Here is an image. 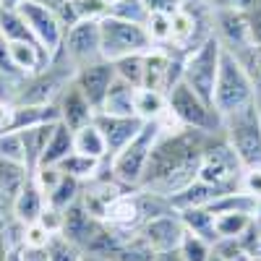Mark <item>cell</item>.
I'll use <instances>...</instances> for the list:
<instances>
[{
  "instance_id": "cell-1",
  "label": "cell",
  "mask_w": 261,
  "mask_h": 261,
  "mask_svg": "<svg viewBox=\"0 0 261 261\" xmlns=\"http://www.w3.org/2000/svg\"><path fill=\"white\" fill-rule=\"evenodd\" d=\"M214 134L196 128H180L175 134H162L151 149L141 188L172 199L186 186L199 178L204 149Z\"/></svg>"
},
{
  "instance_id": "cell-2",
  "label": "cell",
  "mask_w": 261,
  "mask_h": 261,
  "mask_svg": "<svg viewBox=\"0 0 261 261\" xmlns=\"http://www.w3.org/2000/svg\"><path fill=\"white\" fill-rule=\"evenodd\" d=\"M253 102H256V86L246 71V65L235 55L222 50L220 71H217V81H214V94H212L214 110L220 113V118H227Z\"/></svg>"
},
{
  "instance_id": "cell-3",
  "label": "cell",
  "mask_w": 261,
  "mask_h": 261,
  "mask_svg": "<svg viewBox=\"0 0 261 261\" xmlns=\"http://www.w3.org/2000/svg\"><path fill=\"white\" fill-rule=\"evenodd\" d=\"M160 136H162L160 120H149L139 130V136L130 141L123 151H118L113 160L105 162L107 170H110V175L123 188H128V191L141 188L144 172H146V165H149V157H151V149H154V144L160 141Z\"/></svg>"
},
{
  "instance_id": "cell-4",
  "label": "cell",
  "mask_w": 261,
  "mask_h": 261,
  "mask_svg": "<svg viewBox=\"0 0 261 261\" xmlns=\"http://www.w3.org/2000/svg\"><path fill=\"white\" fill-rule=\"evenodd\" d=\"M222 136L246 167H261V115L256 102L222 118Z\"/></svg>"
},
{
  "instance_id": "cell-5",
  "label": "cell",
  "mask_w": 261,
  "mask_h": 261,
  "mask_svg": "<svg viewBox=\"0 0 261 261\" xmlns=\"http://www.w3.org/2000/svg\"><path fill=\"white\" fill-rule=\"evenodd\" d=\"M99 39H102V58L113 63L128 55H144L154 50L144 24H134V21H123L115 16H105L99 21Z\"/></svg>"
},
{
  "instance_id": "cell-6",
  "label": "cell",
  "mask_w": 261,
  "mask_h": 261,
  "mask_svg": "<svg viewBox=\"0 0 261 261\" xmlns=\"http://www.w3.org/2000/svg\"><path fill=\"white\" fill-rule=\"evenodd\" d=\"M167 110L183 128L206 130V134H220L222 130V118L214 110V105L199 97L183 81H178L167 92Z\"/></svg>"
},
{
  "instance_id": "cell-7",
  "label": "cell",
  "mask_w": 261,
  "mask_h": 261,
  "mask_svg": "<svg viewBox=\"0 0 261 261\" xmlns=\"http://www.w3.org/2000/svg\"><path fill=\"white\" fill-rule=\"evenodd\" d=\"M220 60H222V45L212 34L196 50H191V53L183 55L180 81L186 86H191V89L199 94V97H204L206 102H212L217 71H220Z\"/></svg>"
},
{
  "instance_id": "cell-8",
  "label": "cell",
  "mask_w": 261,
  "mask_h": 261,
  "mask_svg": "<svg viewBox=\"0 0 261 261\" xmlns=\"http://www.w3.org/2000/svg\"><path fill=\"white\" fill-rule=\"evenodd\" d=\"M241 175H243V165L232 151V146L225 141L222 130L214 134L204 149L201 167H199V180L225 188V191H238L241 188Z\"/></svg>"
},
{
  "instance_id": "cell-9",
  "label": "cell",
  "mask_w": 261,
  "mask_h": 261,
  "mask_svg": "<svg viewBox=\"0 0 261 261\" xmlns=\"http://www.w3.org/2000/svg\"><path fill=\"white\" fill-rule=\"evenodd\" d=\"M65 63H71L73 68L99 60L102 58V39H99V21H76L73 27L65 29L60 55Z\"/></svg>"
},
{
  "instance_id": "cell-10",
  "label": "cell",
  "mask_w": 261,
  "mask_h": 261,
  "mask_svg": "<svg viewBox=\"0 0 261 261\" xmlns=\"http://www.w3.org/2000/svg\"><path fill=\"white\" fill-rule=\"evenodd\" d=\"M18 13L24 16L32 37L37 39V45L45 50V55H47L50 63H53V60L60 55V47H63V37H65L63 21H60L50 8H42V6L32 3V0H27V3L18 8Z\"/></svg>"
},
{
  "instance_id": "cell-11",
  "label": "cell",
  "mask_w": 261,
  "mask_h": 261,
  "mask_svg": "<svg viewBox=\"0 0 261 261\" xmlns=\"http://www.w3.org/2000/svg\"><path fill=\"white\" fill-rule=\"evenodd\" d=\"M180 68H183V55L172 53L167 47L149 50L144 55V86L141 89H157L167 94L180 81Z\"/></svg>"
},
{
  "instance_id": "cell-12",
  "label": "cell",
  "mask_w": 261,
  "mask_h": 261,
  "mask_svg": "<svg viewBox=\"0 0 261 261\" xmlns=\"http://www.w3.org/2000/svg\"><path fill=\"white\" fill-rule=\"evenodd\" d=\"M113 81H115V65H113V60H105V58L92 60V63H86V65L73 71V84L81 89V94L92 102V107L97 113H99L107 92H110Z\"/></svg>"
},
{
  "instance_id": "cell-13",
  "label": "cell",
  "mask_w": 261,
  "mask_h": 261,
  "mask_svg": "<svg viewBox=\"0 0 261 261\" xmlns=\"http://www.w3.org/2000/svg\"><path fill=\"white\" fill-rule=\"evenodd\" d=\"M139 235L151 246L154 253H167V251H178L183 235H186V225L178 212H167V214L151 217V220L141 222Z\"/></svg>"
},
{
  "instance_id": "cell-14",
  "label": "cell",
  "mask_w": 261,
  "mask_h": 261,
  "mask_svg": "<svg viewBox=\"0 0 261 261\" xmlns=\"http://www.w3.org/2000/svg\"><path fill=\"white\" fill-rule=\"evenodd\" d=\"M94 125L102 130L105 144H107V160H113L118 151H123L130 141L139 136V130L144 128V120L136 115H107L97 113Z\"/></svg>"
},
{
  "instance_id": "cell-15",
  "label": "cell",
  "mask_w": 261,
  "mask_h": 261,
  "mask_svg": "<svg viewBox=\"0 0 261 261\" xmlns=\"http://www.w3.org/2000/svg\"><path fill=\"white\" fill-rule=\"evenodd\" d=\"M55 107H58V120L63 125H68L71 130H79L84 125H89L94 120V115H97L92 102L81 94V89H79L73 81L63 89V94L58 97Z\"/></svg>"
},
{
  "instance_id": "cell-16",
  "label": "cell",
  "mask_w": 261,
  "mask_h": 261,
  "mask_svg": "<svg viewBox=\"0 0 261 261\" xmlns=\"http://www.w3.org/2000/svg\"><path fill=\"white\" fill-rule=\"evenodd\" d=\"M102 222L107 227L118 230V232H136L141 227V222H144L136 191H125V193L118 196V199H113L110 204H107V209L102 214Z\"/></svg>"
},
{
  "instance_id": "cell-17",
  "label": "cell",
  "mask_w": 261,
  "mask_h": 261,
  "mask_svg": "<svg viewBox=\"0 0 261 261\" xmlns=\"http://www.w3.org/2000/svg\"><path fill=\"white\" fill-rule=\"evenodd\" d=\"M102 220H97L94 214H89L86 212V206L81 204V201H76L73 206H68L63 212V235L65 238H71V241L84 251L86 246L92 243V238L102 230Z\"/></svg>"
},
{
  "instance_id": "cell-18",
  "label": "cell",
  "mask_w": 261,
  "mask_h": 261,
  "mask_svg": "<svg viewBox=\"0 0 261 261\" xmlns=\"http://www.w3.org/2000/svg\"><path fill=\"white\" fill-rule=\"evenodd\" d=\"M29 175H32V170L24 162L0 157V217L11 214L16 196L27 186Z\"/></svg>"
},
{
  "instance_id": "cell-19",
  "label": "cell",
  "mask_w": 261,
  "mask_h": 261,
  "mask_svg": "<svg viewBox=\"0 0 261 261\" xmlns=\"http://www.w3.org/2000/svg\"><path fill=\"white\" fill-rule=\"evenodd\" d=\"M55 123H42V125L16 130L18 139H21V149H24V165L29 170H34L42 162V154H45V149H47V141H50V134H53Z\"/></svg>"
},
{
  "instance_id": "cell-20",
  "label": "cell",
  "mask_w": 261,
  "mask_h": 261,
  "mask_svg": "<svg viewBox=\"0 0 261 261\" xmlns=\"http://www.w3.org/2000/svg\"><path fill=\"white\" fill-rule=\"evenodd\" d=\"M45 206H47L45 193L37 188V183H34L32 175H29L27 186L21 188V193L16 196L11 214L16 217V220H21L24 225H29V222H37V220H39V214H42V209H45Z\"/></svg>"
},
{
  "instance_id": "cell-21",
  "label": "cell",
  "mask_w": 261,
  "mask_h": 261,
  "mask_svg": "<svg viewBox=\"0 0 261 261\" xmlns=\"http://www.w3.org/2000/svg\"><path fill=\"white\" fill-rule=\"evenodd\" d=\"M136 86H130L125 81H120L115 76L113 86H110V92H107L102 107H99V113H107V115H136L134 113V105H136Z\"/></svg>"
},
{
  "instance_id": "cell-22",
  "label": "cell",
  "mask_w": 261,
  "mask_h": 261,
  "mask_svg": "<svg viewBox=\"0 0 261 261\" xmlns=\"http://www.w3.org/2000/svg\"><path fill=\"white\" fill-rule=\"evenodd\" d=\"M256 217L246 214V212H217L214 214V235L217 243L220 241H238L243 238L246 230L253 225Z\"/></svg>"
},
{
  "instance_id": "cell-23",
  "label": "cell",
  "mask_w": 261,
  "mask_h": 261,
  "mask_svg": "<svg viewBox=\"0 0 261 261\" xmlns=\"http://www.w3.org/2000/svg\"><path fill=\"white\" fill-rule=\"evenodd\" d=\"M73 151L86 154L92 160H99V162H107V144H105L102 130L94 125V120L89 125L73 130Z\"/></svg>"
},
{
  "instance_id": "cell-24",
  "label": "cell",
  "mask_w": 261,
  "mask_h": 261,
  "mask_svg": "<svg viewBox=\"0 0 261 261\" xmlns=\"http://www.w3.org/2000/svg\"><path fill=\"white\" fill-rule=\"evenodd\" d=\"M71 151H73V130L58 120L55 128H53V134H50L47 149H45V154H42L39 165H60Z\"/></svg>"
},
{
  "instance_id": "cell-25",
  "label": "cell",
  "mask_w": 261,
  "mask_h": 261,
  "mask_svg": "<svg viewBox=\"0 0 261 261\" xmlns=\"http://www.w3.org/2000/svg\"><path fill=\"white\" fill-rule=\"evenodd\" d=\"M58 167H60L63 175L76 178L79 183H89V180H94L99 175V170L105 167V162L92 160V157H86V154H79V151H71V154L65 157Z\"/></svg>"
},
{
  "instance_id": "cell-26",
  "label": "cell",
  "mask_w": 261,
  "mask_h": 261,
  "mask_svg": "<svg viewBox=\"0 0 261 261\" xmlns=\"http://www.w3.org/2000/svg\"><path fill=\"white\" fill-rule=\"evenodd\" d=\"M136 118H141L144 123L149 120H160L167 113V94L157 92V89H139L136 92V105H134Z\"/></svg>"
},
{
  "instance_id": "cell-27",
  "label": "cell",
  "mask_w": 261,
  "mask_h": 261,
  "mask_svg": "<svg viewBox=\"0 0 261 261\" xmlns=\"http://www.w3.org/2000/svg\"><path fill=\"white\" fill-rule=\"evenodd\" d=\"M81 191H84V183H79L76 178L63 175L58 180V186L47 193V206H53L58 212H65L68 206H73L81 199Z\"/></svg>"
},
{
  "instance_id": "cell-28",
  "label": "cell",
  "mask_w": 261,
  "mask_h": 261,
  "mask_svg": "<svg viewBox=\"0 0 261 261\" xmlns=\"http://www.w3.org/2000/svg\"><path fill=\"white\" fill-rule=\"evenodd\" d=\"M157 253L151 251V246L144 241V238L139 235V230L136 232H130V235H125L123 238V243L118 246V251L110 256L113 261H151Z\"/></svg>"
},
{
  "instance_id": "cell-29",
  "label": "cell",
  "mask_w": 261,
  "mask_h": 261,
  "mask_svg": "<svg viewBox=\"0 0 261 261\" xmlns=\"http://www.w3.org/2000/svg\"><path fill=\"white\" fill-rule=\"evenodd\" d=\"M180 214V220L186 225L188 232H196V235H201L206 238L209 243H217V235H214V214L209 209H183L178 212Z\"/></svg>"
},
{
  "instance_id": "cell-30",
  "label": "cell",
  "mask_w": 261,
  "mask_h": 261,
  "mask_svg": "<svg viewBox=\"0 0 261 261\" xmlns=\"http://www.w3.org/2000/svg\"><path fill=\"white\" fill-rule=\"evenodd\" d=\"M45 256H47V261H86V253L71 241V238H65L63 232L53 235L47 241Z\"/></svg>"
},
{
  "instance_id": "cell-31",
  "label": "cell",
  "mask_w": 261,
  "mask_h": 261,
  "mask_svg": "<svg viewBox=\"0 0 261 261\" xmlns=\"http://www.w3.org/2000/svg\"><path fill=\"white\" fill-rule=\"evenodd\" d=\"M146 55V53H144ZM144 55H128V58H120L115 60V76L130 86L141 89L144 86Z\"/></svg>"
},
{
  "instance_id": "cell-32",
  "label": "cell",
  "mask_w": 261,
  "mask_h": 261,
  "mask_svg": "<svg viewBox=\"0 0 261 261\" xmlns=\"http://www.w3.org/2000/svg\"><path fill=\"white\" fill-rule=\"evenodd\" d=\"M212 248H214V243H209L206 238L186 230L183 241H180V246H178V253H180L183 261H206L209 253H212Z\"/></svg>"
},
{
  "instance_id": "cell-33",
  "label": "cell",
  "mask_w": 261,
  "mask_h": 261,
  "mask_svg": "<svg viewBox=\"0 0 261 261\" xmlns=\"http://www.w3.org/2000/svg\"><path fill=\"white\" fill-rule=\"evenodd\" d=\"M76 21H102L110 16V0H71Z\"/></svg>"
},
{
  "instance_id": "cell-34",
  "label": "cell",
  "mask_w": 261,
  "mask_h": 261,
  "mask_svg": "<svg viewBox=\"0 0 261 261\" xmlns=\"http://www.w3.org/2000/svg\"><path fill=\"white\" fill-rule=\"evenodd\" d=\"M146 34L154 47H167L170 45V16L167 13H149L146 18Z\"/></svg>"
},
{
  "instance_id": "cell-35",
  "label": "cell",
  "mask_w": 261,
  "mask_h": 261,
  "mask_svg": "<svg viewBox=\"0 0 261 261\" xmlns=\"http://www.w3.org/2000/svg\"><path fill=\"white\" fill-rule=\"evenodd\" d=\"M110 16L123 18V21H134V24H146L149 11L141 0H120V3L110 6Z\"/></svg>"
},
{
  "instance_id": "cell-36",
  "label": "cell",
  "mask_w": 261,
  "mask_h": 261,
  "mask_svg": "<svg viewBox=\"0 0 261 261\" xmlns=\"http://www.w3.org/2000/svg\"><path fill=\"white\" fill-rule=\"evenodd\" d=\"M238 60L246 65V71H248V76L256 86V94H261V45H253L243 58H238Z\"/></svg>"
},
{
  "instance_id": "cell-37",
  "label": "cell",
  "mask_w": 261,
  "mask_h": 261,
  "mask_svg": "<svg viewBox=\"0 0 261 261\" xmlns=\"http://www.w3.org/2000/svg\"><path fill=\"white\" fill-rule=\"evenodd\" d=\"M50 238H53V235L42 227L39 222H29L27 230H24V246H27V248H34V251H45V246H47Z\"/></svg>"
},
{
  "instance_id": "cell-38",
  "label": "cell",
  "mask_w": 261,
  "mask_h": 261,
  "mask_svg": "<svg viewBox=\"0 0 261 261\" xmlns=\"http://www.w3.org/2000/svg\"><path fill=\"white\" fill-rule=\"evenodd\" d=\"M241 191L248 193L251 199L261 201V167H246L241 175Z\"/></svg>"
},
{
  "instance_id": "cell-39",
  "label": "cell",
  "mask_w": 261,
  "mask_h": 261,
  "mask_svg": "<svg viewBox=\"0 0 261 261\" xmlns=\"http://www.w3.org/2000/svg\"><path fill=\"white\" fill-rule=\"evenodd\" d=\"M246 21H248V32H251V42L261 45V0H253L246 11Z\"/></svg>"
},
{
  "instance_id": "cell-40",
  "label": "cell",
  "mask_w": 261,
  "mask_h": 261,
  "mask_svg": "<svg viewBox=\"0 0 261 261\" xmlns=\"http://www.w3.org/2000/svg\"><path fill=\"white\" fill-rule=\"evenodd\" d=\"M37 222L45 227L50 235H58V232L63 230V212H58V209H53V206H45Z\"/></svg>"
},
{
  "instance_id": "cell-41",
  "label": "cell",
  "mask_w": 261,
  "mask_h": 261,
  "mask_svg": "<svg viewBox=\"0 0 261 261\" xmlns=\"http://www.w3.org/2000/svg\"><path fill=\"white\" fill-rule=\"evenodd\" d=\"M13 113H16V102L8 97H0V136L13 130Z\"/></svg>"
},
{
  "instance_id": "cell-42",
  "label": "cell",
  "mask_w": 261,
  "mask_h": 261,
  "mask_svg": "<svg viewBox=\"0 0 261 261\" xmlns=\"http://www.w3.org/2000/svg\"><path fill=\"white\" fill-rule=\"evenodd\" d=\"M141 3L146 6L149 13H167V16L183 8V0H141Z\"/></svg>"
},
{
  "instance_id": "cell-43",
  "label": "cell",
  "mask_w": 261,
  "mask_h": 261,
  "mask_svg": "<svg viewBox=\"0 0 261 261\" xmlns=\"http://www.w3.org/2000/svg\"><path fill=\"white\" fill-rule=\"evenodd\" d=\"M253 0H209V11H238V13H246L248 6Z\"/></svg>"
},
{
  "instance_id": "cell-44",
  "label": "cell",
  "mask_w": 261,
  "mask_h": 261,
  "mask_svg": "<svg viewBox=\"0 0 261 261\" xmlns=\"http://www.w3.org/2000/svg\"><path fill=\"white\" fill-rule=\"evenodd\" d=\"M27 0H0V11H18Z\"/></svg>"
},
{
  "instance_id": "cell-45",
  "label": "cell",
  "mask_w": 261,
  "mask_h": 261,
  "mask_svg": "<svg viewBox=\"0 0 261 261\" xmlns=\"http://www.w3.org/2000/svg\"><path fill=\"white\" fill-rule=\"evenodd\" d=\"M24 261H47V256H45V251H34V248H27V253H24Z\"/></svg>"
},
{
  "instance_id": "cell-46",
  "label": "cell",
  "mask_w": 261,
  "mask_h": 261,
  "mask_svg": "<svg viewBox=\"0 0 261 261\" xmlns=\"http://www.w3.org/2000/svg\"><path fill=\"white\" fill-rule=\"evenodd\" d=\"M151 261H183V258H180L178 251H167V253H157Z\"/></svg>"
},
{
  "instance_id": "cell-47",
  "label": "cell",
  "mask_w": 261,
  "mask_h": 261,
  "mask_svg": "<svg viewBox=\"0 0 261 261\" xmlns=\"http://www.w3.org/2000/svg\"><path fill=\"white\" fill-rule=\"evenodd\" d=\"M206 261H227V258H225L220 251H217V248H212V253H209V258H206Z\"/></svg>"
},
{
  "instance_id": "cell-48",
  "label": "cell",
  "mask_w": 261,
  "mask_h": 261,
  "mask_svg": "<svg viewBox=\"0 0 261 261\" xmlns=\"http://www.w3.org/2000/svg\"><path fill=\"white\" fill-rule=\"evenodd\" d=\"M0 261H6V246H3V238H0Z\"/></svg>"
},
{
  "instance_id": "cell-49",
  "label": "cell",
  "mask_w": 261,
  "mask_h": 261,
  "mask_svg": "<svg viewBox=\"0 0 261 261\" xmlns=\"http://www.w3.org/2000/svg\"><path fill=\"white\" fill-rule=\"evenodd\" d=\"M256 220H258V222H261V201H258V204H256Z\"/></svg>"
},
{
  "instance_id": "cell-50",
  "label": "cell",
  "mask_w": 261,
  "mask_h": 261,
  "mask_svg": "<svg viewBox=\"0 0 261 261\" xmlns=\"http://www.w3.org/2000/svg\"><path fill=\"white\" fill-rule=\"evenodd\" d=\"M256 107H258V115H261V94H256Z\"/></svg>"
},
{
  "instance_id": "cell-51",
  "label": "cell",
  "mask_w": 261,
  "mask_h": 261,
  "mask_svg": "<svg viewBox=\"0 0 261 261\" xmlns=\"http://www.w3.org/2000/svg\"><path fill=\"white\" fill-rule=\"evenodd\" d=\"M193 3H201V0H183V6H193Z\"/></svg>"
},
{
  "instance_id": "cell-52",
  "label": "cell",
  "mask_w": 261,
  "mask_h": 261,
  "mask_svg": "<svg viewBox=\"0 0 261 261\" xmlns=\"http://www.w3.org/2000/svg\"><path fill=\"white\" fill-rule=\"evenodd\" d=\"M86 261H113V258H86Z\"/></svg>"
},
{
  "instance_id": "cell-53",
  "label": "cell",
  "mask_w": 261,
  "mask_h": 261,
  "mask_svg": "<svg viewBox=\"0 0 261 261\" xmlns=\"http://www.w3.org/2000/svg\"><path fill=\"white\" fill-rule=\"evenodd\" d=\"M113 3H120V0H110V6H113Z\"/></svg>"
},
{
  "instance_id": "cell-54",
  "label": "cell",
  "mask_w": 261,
  "mask_h": 261,
  "mask_svg": "<svg viewBox=\"0 0 261 261\" xmlns=\"http://www.w3.org/2000/svg\"><path fill=\"white\" fill-rule=\"evenodd\" d=\"M201 3H209V0H201Z\"/></svg>"
},
{
  "instance_id": "cell-55",
  "label": "cell",
  "mask_w": 261,
  "mask_h": 261,
  "mask_svg": "<svg viewBox=\"0 0 261 261\" xmlns=\"http://www.w3.org/2000/svg\"><path fill=\"white\" fill-rule=\"evenodd\" d=\"M253 261H261V258H253Z\"/></svg>"
},
{
  "instance_id": "cell-56",
  "label": "cell",
  "mask_w": 261,
  "mask_h": 261,
  "mask_svg": "<svg viewBox=\"0 0 261 261\" xmlns=\"http://www.w3.org/2000/svg\"><path fill=\"white\" fill-rule=\"evenodd\" d=\"M0 220H3V217H0ZM0 238H3V235H0Z\"/></svg>"
}]
</instances>
